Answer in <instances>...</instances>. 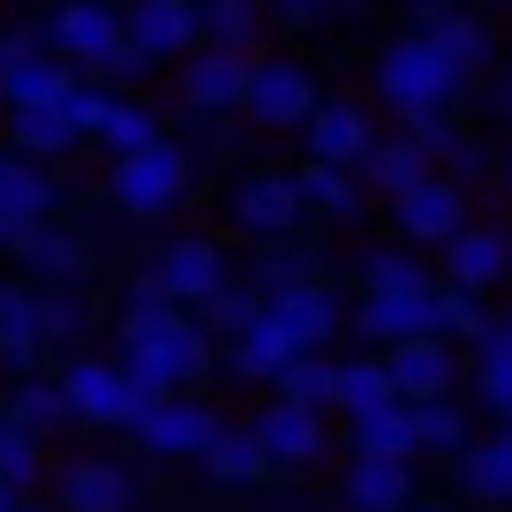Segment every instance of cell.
<instances>
[{
  "instance_id": "cell-1",
  "label": "cell",
  "mask_w": 512,
  "mask_h": 512,
  "mask_svg": "<svg viewBox=\"0 0 512 512\" xmlns=\"http://www.w3.org/2000/svg\"><path fill=\"white\" fill-rule=\"evenodd\" d=\"M113 339H121L128 377L144 384L151 400H174V392H189V384L211 369V332L159 287V272H136V279H128V302H121Z\"/></svg>"
},
{
  "instance_id": "cell-2",
  "label": "cell",
  "mask_w": 512,
  "mask_h": 512,
  "mask_svg": "<svg viewBox=\"0 0 512 512\" xmlns=\"http://www.w3.org/2000/svg\"><path fill=\"white\" fill-rule=\"evenodd\" d=\"M467 83L452 76V61L430 46L422 31H407V38H392V46L377 53V98L400 121H422V113H445L452 98H460Z\"/></svg>"
},
{
  "instance_id": "cell-3",
  "label": "cell",
  "mask_w": 512,
  "mask_h": 512,
  "mask_svg": "<svg viewBox=\"0 0 512 512\" xmlns=\"http://www.w3.org/2000/svg\"><path fill=\"white\" fill-rule=\"evenodd\" d=\"M189 181H196V159L181 144H151V151H128V159H113L106 174V204L128 211V219H166L174 204H189Z\"/></svg>"
},
{
  "instance_id": "cell-4",
  "label": "cell",
  "mask_w": 512,
  "mask_h": 512,
  "mask_svg": "<svg viewBox=\"0 0 512 512\" xmlns=\"http://www.w3.org/2000/svg\"><path fill=\"white\" fill-rule=\"evenodd\" d=\"M61 384H68V400H76L83 430H136L144 407H151V392L128 377V362H113V354H68Z\"/></svg>"
},
{
  "instance_id": "cell-5",
  "label": "cell",
  "mask_w": 512,
  "mask_h": 512,
  "mask_svg": "<svg viewBox=\"0 0 512 512\" xmlns=\"http://www.w3.org/2000/svg\"><path fill=\"white\" fill-rule=\"evenodd\" d=\"M226 211H234V226L256 234V241H294L302 219H309V196H302V181H294L287 166H256L249 181L226 189Z\"/></svg>"
},
{
  "instance_id": "cell-6",
  "label": "cell",
  "mask_w": 512,
  "mask_h": 512,
  "mask_svg": "<svg viewBox=\"0 0 512 512\" xmlns=\"http://www.w3.org/2000/svg\"><path fill=\"white\" fill-rule=\"evenodd\" d=\"M121 46H128V16L113 0H68V8H53V53H61V61L106 76Z\"/></svg>"
},
{
  "instance_id": "cell-7",
  "label": "cell",
  "mask_w": 512,
  "mask_h": 512,
  "mask_svg": "<svg viewBox=\"0 0 512 512\" xmlns=\"http://www.w3.org/2000/svg\"><path fill=\"white\" fill-rule=\"evenodd\" d=\"M46 354H53L46 287H38V279H0V369H8V377H38Z\"/></svg>"
},
{
  "instance_id": "cell-8",
  "label": "cell",
  "mask_w": 512,
  "mask_h": 512,
  "mask_svg": "<svg viewBox=\"0 0 512 512\" xmlns=\"http://www.w3.org/2000/svg\"><path fill=\"white\" fill-rule=\"evenodd\" d=\"M219 430H226V422L211 415L204 400L174 392V400H151V407H144V422H136L128 437H136L151 460H204V445H211Z\"/></svg>"
},
{
  "instance_id": "cell-9",
  "label": "cell",
  "mask_w": 512,
  "mask_h": 512,
  "mask_svg": "<svg viewBox=\"0 0 512 512\" xmlns=\"http://www.w3.org/2000/svg\"><path fill=\"white\" fill-rule=\"evenodd\" d=\"M407 16H415V31L452 61V76H460V83H475V76H490V68H497V31L475 16V8H445V0H437V8H407Z\"/></svg>"
},
{
  "instance_id": "cell-10",
  "label": "cell",
  "mask_w": 512,
  "mask_h": 512,
  "mask_svg": "<svg viewBox=\"0 0 512 512\" xmlns=\"http://www.w3.org/2000/svg\"><path fill=\"white\" fill-rule=\"evenodd\" d=\"M324 98H317V76H309L302 61H256V76H249V121L256 128H309V113H317Z\"/></svg>"
},
{
  "instance_id": "cell-11",
  "label": "cell",
  "mask_w": 512,
  "mask_h": 512,
  "mask_svg": "<svg viewBox=\"0 0 512 512\" xmlns=\"http://www.w3.org/2000/svg\"><path fill=\"white\" fill-rule=\"evenodd\" d=\"M460 226H467V189L452 174H430V181L392 196V234L400 241H437V249H445Z\"/></svg>"
},
{
  "instance_id": "cell-12",
  "label": "cell",
  "mask_w": 512,
  "mask_h": 512,
  "mask_svg": "<svg viewBox=\"0 0 512 512\" xmlns=\"http://www.w3.org/2000/svg\"><path fill=\"white\" fill-rule=\"evenodd\" d=\"M249 76H256L249 53L196 46L189 61H181V106L189 113H234V106H249Z\"/></svg>"
},
{
  "instance_id": "cell-13",
  "label": "cell",
  "mask_w": 512,
  "mask_h": 512,
  "mask_svg": "<svg viewBox=\"0 0 512 512\" xmlns=\"http://www.w3.org/2000/svg\"><path fill=\"white\" fill-rule=\"evenodd\" d=\"M151 272H159V287L174 294L181 309H204L211 294L226 287V256H219L211 234H174L159 256H151Z\"/></svg>"
},
{
  "instance_id": "cell-14",
  "label": "cell",
  "mask_w": 512,
  "mask_h": 512,
  "mask_svg": "<svg viewBox=\"0 0 512 512\" xmlns=\"http://www.w3.org/2000/svg\"><path fill=\"white\" fill-rule=\"evenodd\" d=\"M53 211H61V181L46 174V159H31V151L8 144L0 151V219L31 241V226H46Z\"/></svg>"
},
{
  "instance_id": "cell-15",
  "label": "cell",
  "mask_w": 512,
  "mask_h": 512,
  "mask_svg": "<svg viewBox=\"0 0 512 512\" xmlns=\"http://www.w3.org/2000/svg\"><path fill=\"white\" fill-rule=\"evenodd\" d=\"M128 38L151 53V61H189L204 46V16H196V0H128Z\"/></svg>"
},
{
  "instance_id": "cell-16",
  "label": "cell",
  "mask_w": 512,
  "mask_h": 512,
  "mask_svg": "<svg viewBox=\"0 0 512 512\" xmlns=\"http://www.w3.org/2000/svg\"><path fill=\"white\" fill-rule=\"evenodd\" d=\"M272 317H279V332H287L302 354H324L339 332H347V317H354V309L339 302V294L324 287V279H309V287H287V294H272Z\"/></svg>"
},
{
  "instance_id": "cell-17",
  "label": "cell",
  "mask_w": 512,
  "mask_h": 512,
  "mask_svg": "<svg viewBox=\"0 0 512 512\" xmlns=\"http://www.w3.org/2000/svg\"><path fill=\"white\" fill-rule=\"evenodd\" d=\"M302 151L324 159V166H354V174H362V159L377 151V128H369V113L354 106V98H324V106L309 113V128H302Z\"/></svg>"
},
{
  "instance_id": "cell-18",
  "label": "cell",
  "mask_w": 512,
  "mask_h": 512,
  "mask_svg": "<svg viewBox=\"0 0 512 512\" xmlns=\"http://www.w3.org/2000/svg\"><path fill=\"white\" fill-rule=\"evenodd\" d=\"M437 332V287L430 294H362L354 302V339H369V347H400V339H422Z\"/></svg>"
},
{
  "instance_id": "cell-19",
  "label": "cell",
  "mask_w": 512,
  "mask_h": 512,
  "mask_svg": "<svg viewBox=\"0 0 512 512\" xmlns=\"http://www.w3.org/2000/svg\"><path fill=\"white\" fill-rule=\"evenodd\" d=\"M339 505H347V512H407V505H415V460L354 452L347 475H339Z\"/></svg>"
},
{
  "instance_id": "cell-20",
  "label": "cell",
  "mask_w": 512,
  "mask_h": 512,
  "mask_svg": "<svg viewBox=\"0 0 512 512\" xmlns=\"http://www.w3.org/2000/svg\"><path fill=\"white\" fill-rule=\"evenodd\" d=\"M256 437H264L272 467H317V460H324V407L272 400L264 415H256Z\"/></svg>"
},
{
  "instance_id": "cell-21",
  "label": "cell",
  "mask_w": 512,
  "mask_h": 512,
  "mask_svg": "<svg viewBox=\"0 0 512 512\" xmlns=\"http://www.w3.org/2000/svg\"><path fill=\"white\" fill-rule=\"evenodd\" d=\"M16 256H23V279H38V287H83V272H91V241L61 219L31 226V241Z\"/></svg>"
},
{
  "instance_id": "cell-22",
  "label": "cell",
  "mask_w": 512,
  "mask_h": 512,
  "mask_svg": "<svg viewBox=\"0 0 512 512\" xmlns=\"http://www.w3.org/2000/svg\"><path fill=\"white\" fill-rule=\"evenodd\" d=\"M53 490H61V512H128L136 505V475L121 460H68L53 475Z\"/></svg>"
},
{
  "instance_id": "cell-23",
  "label": "cell",
  "mask_w": 512,
  "mask_h": 512,
  "mask_svg": "<svg viewBox=\"0 0 512 512\" xmlns=\"http://www.w3.org/2000/svg\"><path fill=\"white\" fill-rule=\"evenodd\" d=\"M279 467H272V452H264V437H256V422H226L219 437L204 445V482H219V490H264Z\"/></svg>"
},
{
  "instance_id": "cell-24",
  "label": "cell",
  "mask_w": 512,
  "mask_h": 512,
  "mask_svg": "<svg viewBox=\"0 0 512 512\" xmlns=\"http://www.w3.org/2000/svg\"><path fill=\"white\" fill-rule=\"evenodd\" d=\"M384 362H392L400 400H437V392H452V377H460V362H452V339H437V332L384 347Z\"/></svg>"
},
{
  "instance_id": "cell-25",
  "label": "cell",
  "mask_w": 512,
  "mask_h": 512,
  "mask_svg": "<svg viewBox=\"0 0 512 512\" xmlns=\"http://www.w3.org/2000/svg\"><path fill=\"white\" fill-rule=\"evenodd\" d=\"M505 272H512V241L497 234V226H460V234L445 241V279H452V287L490 294Z\"/></svg>"
},
{
  "instance_id": "cell-26",
  "label": "cell",
  "mask_w": 512,
  "mask_h": 512,
  "mask_svg": "<svg viewBox=\"0 0 512 512\" xmlns=\"http://www.w3.org/2000/svg\"><path fill=\"white\" fill-rule=\"evenodd\" d=\"M294 354H302V347H294V339L279 332V317L264 309L241 339H226V377H234V384H279V369H287Z\"/></svg>"
},
{
  "instance_id": "cell-27",
  "label": "cell",
  "mask_w": 512,
  "mask_h": 512,
  "mask_svg": "<svg viewBox=\"0 0 512 512\" xmlns=\"http://www.w3.org/2000/svg\"><path fill=\"white\" fill-rule=\"evenodd\" d=\"M460 490L475 505H512V422H497L490 437L460 452Z\"/></svg>"
},
{
  "instance_id": "cell-28",
  "label": "cell",
  "mask_w": 512,
  "mask_h": 512,
  "mask_svg": "<svg viewBox=\"0 0 512 512\" xmlns=\"http://www.w3.org/2000/svg\"><path fill=\"white\" fill-rule=\"evenodd\" d=\"M294 181H302L309 211H324V219H362V211H369V181L354 174V166H324V159H302V166H294Z\"/></svg>"
},
{
  "instance_id": "cell-29",
  "label": "cell",
  "mask_w": 512,
  "mask_h": 512,
  "mask_svg": "<svg viewBox=\"0 0 512 512\" xmlns=\"http://www.w3.org/2000/svg\"><path fill=\"white\" fill-rule=\"evenodd\" d=\"M256 294L272 302V294H287V287H309V279H324V256H317V241H256Z\"/></svg>"
},
{
  "instance_id": "cell-30",
  "label": "cell",
  "mask_w": 512,
  "mask_h": 512,
  "mask_svg": "<svg viewBox=\"0 0 512 512\" xmlns=\"http://www.w3.org/2000/svg\"><path fill=\"white\" fill-rule=\"evenodd\" d=\"M475 400L512 422V317H490V332L475 339Z\"/></svg>"
},
{
  "instance_id": "cell-31",
  "label": "cell",
  "mask_w": 512,
  "mask_h": 512,
  "mask_svg": "<svg viewBox=\"0 0 512 512\" xmlns=\"http://www.w3.org/2000/svg\"><path fill=\"white\" fill-rule=\"evenodd\" d=\"M430 174H437V159L407 136V128H400V136H377V151L362 159V181H369V189H384V196L415 189V181H430Z\"/></svg>"
},
{
  "instance_id": "cell-32",
  "label": "cell",
  "mask_w": 512,
  "mask_h": 512,
  "mask_svg": "<svg viewBox=\"0 0 512 512\" xmlns=\"http://www.w3.org/2000/svg\"><path fill=\"white\" fill-rule=\"evenodd\" d=\"M8 144L31 151V159H68V151L83 144V128L68 121L61 106H16L8 113Z\"/></svg>"
},
{
  "instance_id": "cell-33",
  "label": "cell",
  "mask_w": 512,
  "mask_h": 512,
  "mask_svg": "<svg viewBox=\"0 0 512 512\" xmlns=\"http://www.w3.org/2000/svg\"><path fill=\"white\" fill-rule=\"evenodd\" d=\"M68 91H76V68L53 61V53H23L16 76L0 83V98H8V113L16 106H68Z\"/></svg>"
},
{
  "instance_id": "cell-34",
  "label": "cell",
  "mask_w": 512,
  "mask_h": 512,
  "mask_svg": "<svg viewBox=\"0 0 512 512\" xmlns=\"http://www.w3.org/2000/svg\"><path fill=\"white\" fill-rule=\"evenodd\" d=\"M339 415L362 422V415H384V407H400V384H392V362H339Z\"/></svg>"
},
{
  "instance_id": "cell-35",
  "label": "cell",
  "mask_w": 512,
  "mask_h": 512,
  "mask_svg": "<svg viewBox=\"0 0 512 512\" xmlns=\"http://www.w3.org/2000/svg\"><path fill=\"white\" fill-rule=\"evenodd\" d=\"M8 407H16V415L31 422L38 437H53V430H83V422H76V400H68V384H61V377H46V369H38V377H16Z\"/></svg>"
},
{
  "instance_id": "cell-36",
  "label": "cell",
  "mask_w": 512,
  "mask_h": 512,
  "mask_svg": "<svg viewBox=\"0 0 512 512\" xmlns=\"http://www.w3.org/2000/svg\"><path fill=\"white\" fill-rule=\"evenodd\" d=\"M46 475V437L31 430V422L16 415V407L0 400V482H8V490H31V482Z\"/></svg>"
},
{
  "instance_id": "cell-37",
  "label": "cell",
  "mask_w": 512,
  "mask_h": 512,
  "mask_svg": "<svg viewBox=\"0 0 512 512\" xmlns=\"http://www.w3.org/2000/svg\"><path fill=\"white\" fill-rule=\"evenodd\" d=\"M347 437H354V452H377V460H415L422 452V430H415V407H384V415H362V422H347Z\"/></svg>"
},
{
  "instance_id": "cell-38",
  "label": "cell",
  "mask_w": 512,
  "mask_h": 512,
  "mask_svg": "<svg viewBox=\"0 0 512 512\" xmlns=\"http://www.w3.org/2000/svg\"><path fill=\"white\" fill-rule=\"evenodd\" d=\"M196 16H204V46L256 53V38H264V8L256 0H196Z\"/></svg>"
},
{
  "instance_id": "cell-39",
  "label": "cell",
  "mask_w": 512,
  "mask_h": 512,
  "mask_svg": "<svg viewBox=\"0 0 512 512\" xmlns=\"http://www.w3.org/2000/svg\"><path fill=\"white\" fill-rule=\"evenodd\" d=\"M264 309H272V302L256 294V279H226V287L211 294L204 309H196V324H204L211 339H241V332H249L256 317H264Z\"/></svg>"
},
{
  "instance_id": "cell-40",
  "label": "cell",
  "mask_w": 512,
  "mask_h": 512,
  "mask_svg": "<svg viewBox=\"0 0 512 512\" xmlns=\"http://www.w3.org/2000/svg\"><path fill=\"white\" fill-rule=\"evenodd\" d=\"M166 136V121L144 106V98H113L106 128H98V144H106V159H128V151H151Z\"/></svg>"
},
{
  "instance_id": "cell-41",
  "label": "cell",
  "mask_w": 512,
  "mask_h": 512,
  "mask_svg": "<svg viewBox=\"0 0 512 512\" xmlns=\"http://www.w3.org/2000/svg\"><path fill=\"white\" fill-rule=\"evenodd\" d=\"M437 279L422 272L415 249H369L362 256V294H430Z\"/></svg>"
},
{
  "instance_id": "cell-42",
  "label": "cell",
  "mask_w": 512,
  "mask_h": 512,
  "mask_svg": "<svg viewBox=\"0 0 512 512\" xmlns=\"http://www.w3.org/2000/svg\"><path fill=\"white\" fill-rule=\"evenodd\" d=\"M407 407H415L422 452H452V460L467 452V407L452 400V392H437V400H407Z\"/></svg>"
},
{
  "instance_id": "cell-43",
  "label": "cell",
  "mask_w": 512,
  "mask_h": 512,
  "mask_svg": "<svg viewBox=\"0 0 512 512\" xmlns=\"http://www.w3.org/2000/svg\"><path fill=\"white\" fill-rule=\"evenodd\" d=\"M279 400L332 407V400H339V362H324V354H294V362L279 369Z\"/></svg>"
},
{
  "instance_id": "cell-44",
  "label": "cell",
  "mask_w": 512,
  "mask_h": 512,
  "mask_svg": "<svg viewBox=\"0 0 512 512\" xmlns=\"http://www.w3.org/2000/svg\"><path fill=\"white\" fill-rule=\"evenodd\" d=\"M490 332V309H482L475 287H452V279H437V339H475Z\"/></svg>"
},
{
  "instance_id": "cell-45",
  "label": "cell",
  "mask_w": 512,
  "mask_h": 512,
  "mask_svg": "<svg viewBox=\"0 0 512 512\" xmlns=\"http://www.w3.org/2000/svg\"><path fill=\"white\" fill-rule=\"evenodd\" d=\"M46 339H53V354H83V339H91V309H83L76 287H46Z\"/></svg>"
},
{
  "instance_id": "cell-46",
  "label": "cell",
  "mask_w": 512,
  "mask_h": 512,
  "mask_svg": "<svg viewBox=\"0 0 512 512\" xmlns=\"http://www.w3.org/2000/svg\"><path fill=\"white\" fill-rule=\"evenodd\" d=\"M400 128H407V136H415V144H422V151H430V159H437V166H445V159H452V151H460V144H467L460 128H452V113H422V121H400Z\"/></svg>"
},
{
  "instance_id": "cell-47",
  "label": "cell",
  "mask_w": 512,
  "mask_h": 512,
  "mask_svg": "<svg viewBox=\"0 0 512 512\" xmlns=\"http://www.w3.org/2000/svg\"><path fill=\"white\" fill-rule=\"evenodd\" d=\"M113 98H121V91H98V83H76L61 113H68V121L83 128V136H98V128H106V113H113Z\"/></svg>"
},
{
  "instance_id": "cell-48",
  "label": "cell",
  "mask_w": 512,
  "mask_h": 512,
  "mask_svg": "<svg viewBox=\"0 0 512 512\" xmlns=\"http://www.w3.org/2000/svg\"><path fill=\"white\" fill-rule=\"evenodd\" d=\"M445 174H452V181H482V174H490V151H482L475 136H467V144L445 159Z\"/></svg>"
},
{
  "instance_id": "cell-49",
  "label": "cell",
  "mask_w": 512,
  "mask_h": 512,
  "mask_svg": "<svg viewBox=\"0 0 512 512\" xmlns=\"http://www.w3.org/2000/svg\"><path fill=\"white\" fill-rule=\"evenodd\" d=\"M279 16L294 23V31H309V23H324V0H272Z\"/></svg>"
},
{
  "instance_id": "cell-50",
  "label": "cell",
  "mask_w": 512,
  "mask_h": 512,
  "mask_svg": "<svg viewBox=\"0 0 512 512\" xmlns=\"http://www.w3.org/2000/svg\"><path fill=\"white\" fill-rule=\"evenodd\" d=\"M482 98H490V113H497V121H512V68H497Z\"/></svg>"
},
{
  "instance_id": "cell-51",
  "label": "cell",
  "mask_w": 512,
  "mask_h": 512,
  "mask_svg": "<svg viewBox=\"0 0 512 512\" xmlns=\"http://www.w3.org/2000/svg\"><path fill=\"white\" fill-rule=\"evenodd\" d=\"M23 53H31V46H23V38H16V31H0V83L16 76V61H23Z\"/></svg>"
},
{
  "instance_id": "cell-52",
  "label": "cell",
  "mask_w": 512,
  "mask_h": 512,
  "mask_svg": "<svg viewBox=\"0 0 512 512\" xmlns=\"http://www.w3.org/2000/svg\"><path fill=\"white\" fill-rule=\"evenodd\" d=\"M16 505H23V497H16V490H8V482H0V512H16Z\"/></svg>"
},
{
  "instance_id": "cell-53",
  "label": "cell",
  "mask_w": 512,
  "mask_h": 512,
  "mask_svg": "<svg viewBox=\"0 0 512 512\" xmlns=\"http://www.w3.org/2000/svg\"><path fill=\"white\" fill-rule=\"evenodd\" d=\"M497 174H505V189H512V144H505V159H497Z\"/></svg>"
},
{
  "instance_id": "cell-54",
  "label": "cell",
  "mask_w": 512,
  "mask_h": 512,
  "mask_svg": "<svg viewBox=\"0 0 512 512\" xmlns=\"http://www.w3.org/2000/svg\"><path fill=\"white\" fill-rule=\"evenodd\" d=\"M482 8H512V0H482Z\"/></svg>"
},
{
  "instance_id": "cell-55",
  "label": "cell",
  "mask_w": 512,
  "mask_h": 512,
  "mask_svg": "<svg viewBox=\"0 0 512 512\" xmlns=\"http://www.w3.org/2000/svg\"><path fill=\"white\" fill-rule=\"evenodd\" d=\"M407 8H437V0H407Z\"/></svg>"
},
{
  "instance_id": "cell-56",
  "label": "cell",
  "mask_w": 512,
  "mask_h": 512,
  "mask_svg": "<svg viewBox=\"0 0 512 512\" xmlns=\"http://www.w3.org/2000/svg\"><path fill=\"white\" fill-rule=\"evenodd\" d=\"M16 512H46V505H16Z\"/></svg>"
},
{
  "instance_id": "cell-57",
  "label": "cell",
  "mask_w": 512,
  "mask_h": 512,
  "mask_svg": "<svg viewBox=\"0 0 512 512\" xmlns=\"http://www.w3.org/2000/svg\"><path fill=\"white\" fill-rule=\"evenodd\" d=\"M407 512H437V505H407Z\"/></svg>"
}]
</instances>
